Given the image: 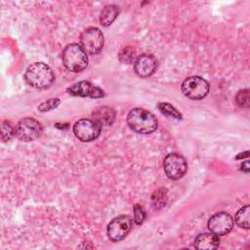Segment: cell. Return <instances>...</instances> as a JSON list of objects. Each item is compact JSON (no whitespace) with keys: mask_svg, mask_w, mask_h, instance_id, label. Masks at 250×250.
Listing matches in <instances>:
<instances>
[{"mask_svg":"<svg viewBox=\"0 0 250 250\" xmlns=\"http://www.w3.org/2000/svg\"><path fill=\"white\" fill-rule=\"evenodd\" d=\"M126 122L131 130L139 134L153 133L158 126V122L154 114L141 107L131 109L127 114Z\"/></svg>","mask_w":250,"mask_h":250,"instance_id":"cell-1","label":"cell"},{"mask_svg":"<svg viewBox=\"0 0 250 250\" xmlns=\"http://www.w3.org/2000/svg\"><path fill=\"white\" fill-rule=\"evenodd\" d=\"M24 79L27 84L34 88L47 89L53 84L55 73L46 63L36 62L27 66L24 72Z\"/></svg>","mask_w":250,"mask_h":250,"instance_id":"cell-2","label":"cell"},{"mask_svg":"<svg viewBox=\"0 0 250 250\" xmlns=\"http://www.w3.org/2000/svg\"><path fill=\"white\" fill-rule=\"evenodd\" d=\"M62 60L63 65L72 72H80L88 65V54L77 43H71L64 47Z\"/></svg>","mask_w":250,"mask_h":250,"instance_id":"cell-3","label":"cell"},{"mask_svg":"<svg viewBox=\"0 0 250 250\" xmlns=\"http://www.w3.org/2000/svg\"><path fill=\"white\" fill-rule=\"evenodd\" d=\"M183 94L190 100L204 99L210 90L209 82L200 76L187 77L181 86Z\"/></svg>","mask_w":250,"mask_h":250,"instance_id":"cell-4","label":"cell"},{"mask_svg":"<svg viewBox=\"0 0 250 250\" xmlns=\"http://www.w3.org/2000/svg\"><path fill=\"white\" fill-rule=\"evenodd\" d=\"M80 46L89 55L100 53L104 46V34L97 27H88L79 36Z\"/></svg>","mask_w":250,"mask_h":250,"instance_id":"cell-5","label":"cell"},{"mask_svg":"<svg viewBox=\"0 0 250 250\" xmlns=\"http://www.w3.org/2000/svg\"><path fill=\"white\" fill-rule=\"evenodd\" d=\"M43 128L39 121L32 117H23L16 125L15 136L22 142H32L40 137Z\"/></svg>","mask_w":250,"mask_h":250,"instance_id":"cell-6","label":"cell"},{"mask_svg":"<svg viewBox=\"0 0 250 250\" xmlns=\"http://www.w3.org/2000/svg\"><path fill=\"white\" fill-rule=\"evenodd\" d=\"M102 126L95 120L89 118H81L77 120L72 131L74 136L81 142H92L95 141L101 134Z\"/></svg>","mask_w":250,"mask_h":250,"instance_id":"cell-7","label":"cell"},{"mask_svg":"<svg viewBox=\"0 0 250 250\" xmlns=\"http://www.w3.org/2000/svg\"><path fill=\"white\" fill-rule=\"evenodd\" d=\"M163 169L165 175L171 180H179L185 176L188 170L186 158L176 152L169 153L163 160Z\"/></svg>","mask_w":250,"mask_h":250,"instance_id":"cell-8","label":"cell"},{"mask_svg":"<svg viewBox=\"0 0 250 250\" xmlns=\"http://www.w3.org/2000/svg\"><path fill=\"white\" fill-rule=\"evenodd\" d=\"M133 221L128 215H119L113 218L106 228V234L109 240L117 242L122 240L131 230Z\"/></svg>","mask_w":250,"mask_h":250,"instance_id":"cell-9","label":"cell"},{"mask_svg":"<svg viewBox=\"0 0 250 250\" xmlns=\"http://www.w3.org/2000/svg\"><path fill=\"white\" fill-rule=\"evenodd\" d=\"M207 225L212 233L218 236H223L232 229L233 219L229 213L222 211L212 215L209 218Z\"/></svg>","mask_w":250,"mask_h":250,"instance_id":"cell-10","label":"cell"},{"mask_svg":"<svg viewBox=\"0 0 250 250\" xmlns=\"http://www.w3.org/2000/svg\"><path fill=\"white\" fill-rule=\"evenodd\" d=\"M66 92L75 97H89L93 99H100L104 96V92L98 86L93 85L91 82L82 80L74 83L66 89Z\"/></svg>","mask_w":250,"mask_h":250,"instance_id":"cell-11","label":"cell"},{"mask_svg":"<svg viewBox=\"0 0 250 250\" xmlns=\"http://www.w3.org/2000/svg\"><path fill=\"white\" fill-rule=\"evenodd\" d=\"M157 67V61L150 54H142L134 62V70L142 78L150 76Z\"/></svg>","mask_w":250,"mask_h":250,"instance_id":"cell-12","label":"cell"},{"mask_svg":"<svg viewBox=\"0 0 250 250\" xmlns=\"http://www.w3.org/2000/svg\"><path fill=\"white\" fill-rule=\"evenodd\" d=\"M92 117H93V120H95L102 127L110 126L114 122L115 111L113 108L106 105L97 106L92 111Z\"/></svg>","mask_w":250,"mask_h":250,"instance_id":"cell-13","label":"cell"},{"mask_svg":"<svg viewBox=\"0 0 250 250\" xmlns=\"http://www.w3.org/2000/svg\"><path fill=\"white\" fill-rule=\"evenodd\" d=\"M220 245L219 236L212 232H204L198 234L194 239V247L198 250L216 249Z\"/></svg>","mask_w":250,"mask_h":250,"instance_id":"cell-14","label":"cell"},{"mask_svg":"<svg viewBox=\"0 0 250 250\" xmlns=\"http://www.w3.org/2000/svg\"><path fill=\"white\" fill-rule=\"evenodd\" d=\"M118 14H119L118 6L114 4H109L104 6L100 15V23L104 27L109 26L115 21Z\"/></svg>","mask_w":250,"mask_h":250,"instance_id":"cell-15","label":"cell"},{"mask_svg":"<svg viewBox=\"0 0 250 250\" xmlns=\"http://www.w3.org/2000/svg\"><path fill=\"white\" fill-rule=\"evenodd\" d=\"M249 213L250 207L249 205H245L241 207L235 214V223L239 228L248 229H249Z\"/></svg>","mask_w":250,"mask_h":250,"instance_id":"cell-16","label":"cell"},{"mask_svg":"<svg viewBox=\"0 0 250 250\" xmlns=\"http://www.w3.org/2000/svg\"><path fill=\"white\" fill-rule=\"evenodd\" d=\"M157 107L161 113H163L164 115H166L168 117L174 118L176 120H182V118H183L182 114L176 109V107L168 103L160 102L157 104Z\"/></svg>","mask_w":250,"mask_h":250,"instance_id":"cell-17","label":"cell"},{"mask_svg":"<svg viewBox=\"0 0 250 250\" xmlns=\"http://www.w3.org/2000/svg\"><path fill=\"white\" fill-rule=\"evenodd\" d=\"M136 50L133 46H124L118 53V60L123 63H131L135 62Z\"/></svg>","mask_w":250,"mask_h":250,"instance_id":"cell-18","label":"cell"},{"mask_svg":"<svg viewBox=\"0 0 250 250\" xmlns=\"http://www.w3.org/2000/svg\"><path fill=\"white\" fill-rule=\"evenodd\" d=\"M16 134V126L9 121V120H4L1 125V140L3 142H8L10 141Z\"/></svg>","mask_w":250,"mask_h":250,"instance_id":"cell-19","label":"cell"},{"mask_svg":"<svg viewBox=\"0 0 250 250\" xmlns=\"http://www.w3.org/2000/svg\"><path fill=\"white\" fill-rule=\"evenodd\" d=\"M167 200V196H166V189L165 188H159L157 189L151 197V201H152V205L155 209H159L161 207H163L166 203Z\"/></svg>","mask_w":250,"mask_h":250,"instance_id":"cell-20","label":"cell"},{"mask_svg":"<svg viewBox=\"0 0 250 250\" xmlns=\"http://www.w3.org/2000/svg\"><path fill=\"white\" fill-rule=\"evenodd\" d=\"M235 104L242 108H248L250 104V99H249V90L248 89H242L237 92L234 98Z\"/></svg>","mask_w":250,"mask_h":250,"instance_id":"cell-21","label":"cell"},{"mask_svg":"<svg viewBox=\"0 0 250 250\" xmlns=\"http://www.w3.org/2000/svg\"><path fill=\"white\" fill-rule=\"evenodd\" d=\"M60 104H61V100L59 98H51V99L43 102L42 104H40L38 105V110L42 111V112L50 111V110L58 107Z\"/></svg>","mask_w":250,"mask_h":250,"instance_id":"cell-22","label":"cell"},{"mask_svg":"<svg viewBox=\"0 0 250 250\" xmlns=\"http://www.w3.org/2000/svg\"><path fill=\"white\" fill-rule=\"evenodd\" d=\"M146 219V211L140 204H135L134 206V221L136 225H141Z\"/></svg>","mask_w":250,"mask_h":250,"instance_id":"cell-23","label":"cell"},{"mask_svg":"<svg viewBox=\"0 0 250 250\" xmlns=\"http://www.w3.org/2000/svg\"><path fill=\"white\" fill-rule=\"evenodd\" d=\"M240 169H241L243 172H245V173H248V172H249V162H248V161H245V162H243V163L241 164V167H240Z\"/></svg>","mask_w":250,"mask_h":250,"instance_id":"cell-24","label":"cell"}]
</instances>
